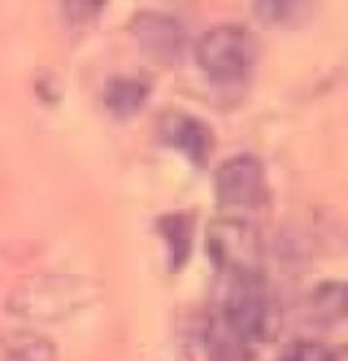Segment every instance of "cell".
<instances>
[{
	"instance_id": "cell-7",
	"label": "cell",
	"mask_w": 348,
	"mask_h": 361,
	"mask_svg": "<svg viewBox=\"0 0 348 361\" xmlns=\"http://www.w3.org/2000/svg\"><path fill=\"white\" fill-rule=\"evenodd\" d=\"M155 231L164 242L169 271H183L193 250V231H196L193 212H166L155 220Z\"/></svg>"
},
{
	"instance_id": "cell-10",
	"label": "cell",
	"mask_w": 348,
	"mask_h": 361,
	"mask_svg": "<svg viewBox=\"0 0 348 361\" xmlns=\"http://www.w3.org/2000/svg\"><path fill=\"white\" fill-rule=\"evenodd\" d=\"M204 345L210 361H251L253 359V345L242 340L237 331H232L220 318L210 315L204 329Z\"/></svg>"
},
{
	"instance_id": "cell-9",
	"label": "cell",
	"mask_w": 348,
	"mask_h": 361,
	"mask_svg": "<svg viewBox=\"0 0 348 361\" xmlns=\"http://www.w3.org/2000/svg\"><path fill=\"white\" fill-rule=\"evenodd\" d=\"M313 324L332 326L348 318V280H324L308 299Z\"/></svg>"
},
{
	"instance_id": "cell-15",
	"label": "cell",
	"mask_w": 348,
	"mask_h": 361,
	"mask_svg": "<svg viewBox=\"0 0 348 361\" xmlns=\"http://www.w3.org/2000/svg\"><path fill=\"white\" fill-rule=\"evenodd\" d=\"M330 361H348V345L332 348V359Z\"/></svg>"
},
{
	"instance_id": "cell-3",
	"label": "cell",
	"mask_w": 348,
	"mask_h": 361,
	"mask_svg": "<svg viewBox=\"0 0 348 361\" xmlns=\"http://www.w3.org/2000/svg\"><path fill=\"white\" fill-rule=\"evenodd\" d=\"M207 255L218 274L264 271V242L256 226L242 217H215L207 226Z\"/></svg>"
},
{
	"instance_id": "cell-5",
	"label": "cell",
	"mask_w": 348,
	"mask_h": 361,
	"mask_svg": "<svg viewBox=\"0 0 348 361\" xmlns=\"http://www.w3.org/2000/svg\"><path fill=\"white\" fill-rule=\"evenodd\" d=\"M128 30L139 52L152 66L172 68L180 63L185 52V30L174 17L161 14V11H142L131 19Z\"/></svg>"
},
{
	"instance_id": "cell-8",
	"label": "cell",
	"mask_w": 348,
	"mask_h": 361,
	"mask_svg": "<svg viewBox=\"0 0 348 361\" xmlns=\"http://www.w3.org/2000/svg\"><path fill=\"white\" fill-rule=\"evenodd\" d=\"M150 87L136 76H112L104 87V106L117 120H131L147 104Z\"/></svg>"
},
{
	"instance_id": "cell-12",
	"label": "cell",
	"mask_w": 348,
	"mask_h": 361,
	"mask_svg": "<svg viewBox=\"0 0 348 361\" xmlns=\"http://www.w3.org/2000/svg\"><path fill=\"white\" fill-rule=\"evenodd\" d=\"M0 361H55V350L36 334H19L0 350Z\"/></svg>"
},
{
	"instance_id": "cell-11",
	"label": "cell",
	"mask_w": 348,
	"mask_h": 361,
	"mask_svg": "<svg viewBox=\"0 0 348 361\" xmlns=\"http://www.w3.org/2000/svg\"><path fill=\"white\" fill-rule=\"evenodd\" d=\"M316 0H253V17L264 27H299L311 19Z\"/></svg>"
},
{
	"instance_id": "cell-1",
	"label": "cell",
	"mask_w": 348,
	"mask_h": 361,
	"mask_svg": "<svg viewBox=\"0 0 348 361\" xmlns=\"http://www.w3.org/2000/svg\"><path fill=\"white\" fill-rule=\"evenodd\" d=\"M212 315L253 348L272 340L280 326V307L264 271L220 274Z\"/></svg>"
},
{
	"instance_id": "cell-4",
	"label": "cell",
	"mask_w": 348,
	"mask_h": 361,
	"mask_svg": "<svg viewBox=\"0 0 348 361\" xmlns=\"http://www.w3.org/2000/svg\"><path fill=\"white\" fill-rule=\"evenodd\" d=\"M215 199L223 209H256L270 201L264 163L251 152L223 161L215 171Z\"/></svg>"
},
{
	"instance_id": "cell-13",
	"label": "cell",
	"mask_w": 348,
	"mask_h": 361,
	"mask_svg": "<svg viewBox=\"0 0 348 361\" xmlns=\"http://www.w3.org/2000/svg\"><path fill=\"white\" fill-rule=\"evenodd\" d=\"M57 6H60V11H63L68 25L85 27V25H90V22L101 17L107 0H57Z\"/></svg>"
},
{
	"instance_id": "cell-2",
	"label": "cell",
	"mask_w": 348,
	"mask_h": 361,
	"mask_svg": "<svg viewBox=\"0 0 348 361\" xmlns=\"http://www.w3.org/2000/svg\"><path fill=\"white\" fill-rule=\"evenodd\" d=\"M256 44L239 25H218L207 30L196 44V63L207 82L220 90L242 87L253 71Z\"/></svg>"
},
{
	"instance_id": "cell-14",
	"label": "cell",
	"mask_w": 348,
	"mask_h": 361,
	"mask_svg": "<svg viewBox=\"0 0 348 361\" xmlns=\"http://www.w3.org/2000/svg\"><path fill=\"white\" fill-rule=\"evenodd\" d=\"M332 348L318 343H294L286 348L280 361H330Z\"/></svg>"
},
{
	"instance_id": "cell-6",
	"label": "cell",
	"mask_w": 348,
	"mask_h": 361,
	"mask_svg": "<svg viewBox=\"0 0 348 361\" xmlns=\"http://www.w3.org/2000/svg\"><path fill=\"white\" fill-rule=\"evenodd\" d=\"M158 139L166 147H172L174 152H180L185 161L196 169H207L212 149H215L212 128L204 120H199L196 114L177 111V109L158 117Z\"/></svg>"
}]
</instances>
